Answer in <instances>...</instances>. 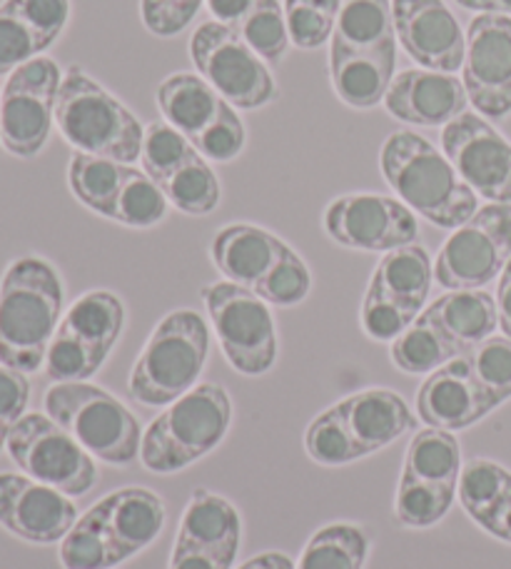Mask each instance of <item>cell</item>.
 Wrapping results in <instances>:
<instances>
[{
  "mask_svg": "<svg viewBox=\"0 0 511 569\" xmlns=\"http://www.w3.org/2000/svg\"><path fill=\"white\" fill-rule=\"evenodd\" d=\"M63 302V280L53 262L38 256L10 262L0 278V365L23 375L43 368Z\"/></svg>",
  "mask_w": 511,
  "mask_h": 569,
  "instance_id": "obj_1",
  "label": "cell"
},
{
  "mask_svg": "<svg viewBox=\"0 0 511 569\" xmlns=\"http://www.w3.org/2000/svg\"><path fill=\"white\" fill-rule=\"evenodd\" d=\"M166 502L146 487H122L78 517L60 542L66 569H112L148 550L166 527Z\"/></svg>",
  "mask_w": 511,
  "mask_h": 569,
  "instance_id": "obj_2",
  "label": "cell"
},
{
  "mask_svg": "<svg viewBox=\"0 0 511 569\" xmlns=\"http://www.w3.org/2000/svg\"><path fill=\"white\" fill-rule=\"evenodd\" d=\"M380 170L397 198L437 228H462L479 210L477 192L444 152L414 130H397L382 142Z\"/></svg>",
  "mask_w": 511,
  "mask_h": 569,
  "instance_id": "obj_3",
  "label": "cell"
},
{
  "mask_svg": "<svg viewBox=\"0 0 511 569\" xmlns=\"http://www.w3.org/2000/svg\"><path fill=\"white\" fill-rule=\"evenodd\" d=\"M230 425L232 402L228 390L214 382H200L142 430L140 462L158 475L186 470L224 440Z\"/></svg>",
  "mask_w": 511,
  "mask_h": 569,
  "instance_id": "obj_4",
  "label": "cell"
},
{
  "mask_svg": "<svg viewBox=\"0 0 511 569\" xmlns=\"http://www.w3.org/2000/svg\"><path fill=\"white\" fill-rule=\"evenodd\" d=\"M56 126L76 152L118 162L140 160L146 128L128 106L90 78L83 68H70L58 93Z\"/></svg>",
  "mask_w": 511,
  "mask_h": 569,
  "instance_id": "obj_5",
  "label": "cell"
},
{
  "mask_svg": "<svg viewBox=\"0 0 511 569\" xmlns=\"http://www.w3.org/2000/svg\"><path fill=\"white\" fill-rule=\"evenodd\" d=\"M210 352V328L196 310H172L158 322L130 372L132 400L168 408L200 385Z\"/></svg>",
  "mask_w": 511,
  "mask_h": 569,
  "instance_id": "obj_6",
  "label": "cell"
},
{
  "mask_svg": "<svg viewBox=\"0 0 511 569\" xmlns=\"http://www.w3.org/2000/svg\"><path fill=\"white\" fill-rule=\"evenodd\" d=\"M43 410L96 460L130 465L140 457L142 427L116 395L90 382H56L43 398Z\"/></svg>",
  "mask_w": 511,
  "mask_h": 569,
  "instance_id": "obj_7",
  "label": "cell"
},
{
  "mask_svg": "<svg viewBox=\"0 0 511 569\" xmlns=\"http://www.w3.org/2000/svg\"><path fill=\"white\" fill-rule=\"evenodd\" d=\"M126 328V305L110 290H90L70 305L46 355L53 382H88L106 365Z\"/></svg>",
  "mask_w": 511,
  "mask_h": 569,
  "instance_id": "obj_8",
  "label": "cell"
},
{
  "mask_svg": "<svg viewBox=\"0 0 511 569\" xmlns=\"http://www.w3.org/2000/svg\"><path fill=\"white\" fill-rule=\"evenodd\" d=\"M204 308L222 355L234 370L258 378L278 360V330L268 302L234 282H212L202 290Z\"/></svg>",
  "mask_w": 511,
  "mask_h": 569,
  "instance_id": "obj_9",
  "label": "cell"
},
{
  "mask_svg": "<svg viewBox=\"0 0 511 569\" xmlns=\"http://www.w3.org/2000/svg\"><path fill=\"white\" fill-rule=\"evenodd\" d=\"M6 450L23 475L68 497H83L98 485L96 457L43 412H26L10 430Z\"/></svg>",
  "mask_w": 511,
  "mask_h": 569,
  "instance_id": "obj_10",
  "label": "cell"
},
{
  "mask_svg": "<svg viewBox=\"0 0 511 569\" xmlns=\"http://www.w3.org/2000/svg\"><path fill=\"white\" fill-rule=\"evenodd\" d=\"M190 58L198 73L238 110H258L280 93L268 63L218 20H208L192 33Z\"/></svg>",
  "mask_w": 511,
  "mask_h": 569,
  "instance_id": "obj_11",
  "label": "cell"
},
{
  "mask_svg": "<svg viewBox=\"0 0 511 569\" xmlns=\"http://www.w3.org/2000/svg\"><path fill=\"white\" fill-rule=\"evenodd\" d=\"M63 70L53 58H36L8 76L0 93V146L10 156L30 160L48 146L56 126Z\"/></svg>",
  "mask_w": 511,
  "mask_h": 569,
  "instance_id": "obj_12",
  "label": "cell"
},
{
  "mask_svg": "<svg viewBox=\"0 0 511 569\" xmlns=\"http://www.w3.org/2000/svg\"><path fill=\"white\" fill-rule=\"evenodd\" d=\"M511 258V202H489L439 250L434 280L444 290H482Z\"/></svg>",
  "mask_w": 511,
  "mask_h": 569,
  "instance_id": "obj_13",
  "label": "cell"
},
{
  "mask_svg": "<svg viewBox=\"0 0 511 569\" xmlns=\"http://www.w3.org/2000/svg\"><path fill=\"white\" fill-rule=\"evenodd\" d=\"M324 230L337 246L362 252H390L412 246L419 236L417 216L400 198L352 192L324 210Z\"/></svg>",
  "mask_w": 511,
  "mask_h": 569,
  "instance_id": "obj_14",
  "label": "cell"
},
{
  "mask_svg": "<svg viewBox=\"0 0 511 569\" xmlns=\"http://www.w3.org/2000/svg\"><path fill=\"white\" fill-rule=\"evenodd\" d=\"M240 542L238 507L210 490H196L180 517L170 569H232Z\"/></svg>",
  "mask_w": 511,
  "mask_h": 569,
  "instance_id": "obj_15",
  "label": "cell"
},
{
  "mask_svg": "<svg viewBox=\"0 0 511 569\" xmlns=\"http://www.w3.org/2000/svg\"><path fill=\"white\" fill-rule=\"evenodd\" d=\"M442 152L477 198L511 202V142L479 113H462L442 130Z\"/></svg>",
  "mask_w": 511,
  "mask_h": 569,
  "instance_id": "obj_16",
  "label": "cell"
},
{
  "mask_svg": "<svg viewBox=\"0 0 511 569\" xmlns=\"http://www.w3.org/2000/svg\"><path fill=\"white\" fill-rule=\"evenodd\" d=\"M462 83L469 103L484 118L511 113V18L477 16L467 30Z\"/></svg>",
  "mask_w": 511,
  "mask_h": 569,
  "instance_id": "obj_17",
  "label": "cell"
},
{
  "mask_svg": "<svg viewBox=\"0 0 511 569\" xmlns=\"http://www.w3.org/2000/svg\"><path fill=\"white\" fill-rule=\"evenodd\" d=\"M78 522L73 497L28 475L0 472V527L30 545H56Z\"/></svg>",
  "mask_w": 511,
  "mask_h": 569,
  "instance_id": "obj_18",
  "label": "cell"
},
{
  "mask_svg": "<svg viewBox=\"0 0 511 569\" xmlns=\"http://www.w3.org/2000/svg\"><path fill=\"white\" fill-rule=\"evenodd\" d=\"M394 33L417 66L457 73L464 66L467 36L444 0H392Z\"/></svg>",
  "mask_w": 511,
  "mask_h": 569,
  "instance_id": "obj_19",
  "label": "cell"
},
{
  "mask_svg": "<svg viewBox=\"0 0 511 569\" xmlns=\"http://www.w3.org/2000/svg\"><path fill=\"white\" fill-rule=\"evenodd\" d=\"M497 410L469 368L467 355L429 372L417 392V415L427 427L459 432Z\"/></svg>",
  "mask_w": 511,
  "mask_h": 569,
  "instance_id": "obj_20",
  "label": "cell"
},
{
  "mask_svg": "<svg viewBox=\"0 0 511 569\" xmlns=\"http://www.w3.org/2000/svg\"><path fill=\"white\" fill-rule=\"evenodd\" d=\"M469 98L462 78L437 70L409 68L397 73L384 96V108L392 118L409 126H449L467 113Z\"/></svg>",
  "mask_w": 511,
  "mask_h": 569,
  "instance_id": "obj_21",
  "label": "cell"
},
{
  "mask_svg": "<svg viewBox=\"0 0 511 569\" xmlns=\"http://www.w3.org/2000/svg\"><path fill=\"white\" fill-rule=\"evenodd\" d=\"M288 250V242L272 236L270 230L248 226V222H234V226H224L214 236L210 258L228 282L254 292V288L270 276Z\"/></svg>",
  "mask_w": 511,
  "mask_h": 569,
  "instance_id": "obj_22",
  "label": "cell"
},
{
  "mask_svg": "<svg viewBox=\"0 0 511 569\" xmlns=\"http://www.w3.org/2000/svg\"><path fill=\"white\" fill-rule=\"evenodd\" d=\"M397 76V43L372 50H347L330 46L332 90L344 106L370 110L384 103Z\"/></svg>",
  "mask_w": 511,
  "mask_h": 569,
  "instance_id": "obj_23",
  "label": "cell"
},
{
  "mask_svg": "<svg viewBox=\"0 0 511 569\" xmlns=\"http://www.w3.org/2000/svg\"><path fill=\"white\" fill-rule=\"evenodd\" d=\"M347 430L362 450V457L384 450L387 445L417 427V418L400 395L384 388L362 390L337 402Z\"/></svg>",
  "mask_w": 511,
  "mask_h": 569,
  "instance_id": "obj_24",
  "label": "cell"
},
{
  "mask_svg": "<svg viewBox=\"0 0 511 569\" xmlns=\"http://www.w3.org/2000/svg\"><path fill=\"white\" fill-rule=\"evenodd\" d=\"M439 330L469 352L499 328L497 300L484 290H449L424 310Z\"/></svg>",
  "mask_w": 511,
  "mask_h": 569,
  "instance_id": "obj_25",
  "label": "cell"
},
{
  "mask_svg": "<svg viewBox=\"0 0 511 569\" xmlns=\"http://www.w3.org/2000/svg\"><path fill=\"white\" fill-rule=\"evenodd\" d=\"M224 98L208 80L196 73H172L158 88L160 113L190 142L218 116Z\"/></svg>",
  "mask_w": 511,
  "mask_h": 569,
  "instance_id": "obj_26",
  "label": "cell"
},
{
  "mask_svg": "<svg viewBox=\"0 0 511 569\" xmlns=\"http://www.w3.org/2000/svg\"><path fill=\"white\" fill-rule=\"evenodd\" d=\"M434 280V262L429 258L427 248L404 246L390 250L380 260V266L372 272L370 284L384 295H390L392 300L407 305L417 312L424 310V302L429 298Z\"/></svg>",
  "mask_w": 511,
  "mask_h": 569,
  "instance_id": "obj_27",
  "label": "cell"
},
{
  "mask_svg": "<svg viewBox=\"0 0 511 569\" xmlns=\"http://www.w3.org/2000/svg\"><path fill=\"white\" fill-rule=\"evenodd\" d=\"M462 467V447H459L454 432L427 427L407 445L402 480L459 487Z\"/></svg>",
  "mask_w": 511,
  "mask_h": 569,
  "instance_id": "obj_28",
  "label": "cell"
},
{
  "mask_svg": "<svg viewBox=\"0 0 511 569\" xmlns=\"http://www.w3.org/2000/svg\"><path fill=\"white\" fill-rule=\"evenodd\" d=\"M130 172L132 168L126 166V162L76 152L68 166V186L88 210L112 220L120 188Z\"/></svg>",
  "mask_w": 511,
  "mask_h": 569,
  "instance_id": "obj_29",
  "label": "cell"
},
{
  "mask_svg": "<svg viewBox=\"0 0 511 569\" xmlns=\"http://www.w3.org/2000/svg\"><path fill=\"white\" fill-rule=\"evenodd\" d=\"M397 43L392 0H342L330 46L372 50Z\"/></svg>",
  "mask_w": 511,
  "mask_h": 569,
  "instance_id": "obj_30",
  "label": "cell"
},
{
  "mask_svg": "<svg viewBox=\"0 0 511 569\" xmlns=\"http://www.w3.org/2000/svg\"><path fill=\"white\" fill-rule=\"evenodd\" d=\"M464 350L439 330V325L427 318L424 310L409 328L392 342L390 358L407 375H429L452 362Z\"/></svg>",
  "mask_w": 511,
  "mask_h": 569,
  "instance_id": "obj_31",
  "label": "cell"
},
{
  "mask_svg": "<svg viewBox=\"0 0 511 569\" xmlns=\"http://www.w3.org/2000/svg\"><path fill=\"white\" fill-rule=\"evenodd\" d=\"M367 552L370 537L362 527L334 522L310 537L294 569H364Z\"/></svg>",
  "mask_w": 511,
  "mask_h": 569,
  "instance_id": "obj_32",
  "label": "cell"
},
{
  "mask_svg": "<svg viewBox=\"0 0 511 569\" xmlns=\"http://www.w3.org/2000/svg\"><path fill=\"white\" fill-rule=\"evenodd\" d=\"M160 190L166 192L170 206L186 216H210L222 198L220 180L200 152L182 162L168 180H162Z\"/></svg>",
  "mask_w": 511,
  "mask_h": 569,
  "instance_id": "obj_33",
  "label": "cell"
},
{
  "mask_svg": "<svg viewBox=\"0 0 511 569\" xmlns=\"http://www.w3.org/2000/svg\"><path fill=\"white\" fill-rule=\"evenodd\" d=\"M264 63L278 66L288 56L290 33L284 20V6L278 0H254L238 28H232Z\"/></svg>",
  "mask_w": 511,
  "mask_h": 569,
  "instance_id": "obj_34",
  "label": "cell"
},
{
  "mask_svg": "<svg viewBox=\"0 0 511 569\" xmlns=\"http://www.w3.org/2000/svg\"><path fill=\"white\" fill-rule=\"evenodd\" d=\"M454 500L457 487L452 485L402 480L400 477V487H397L394 497V515L404 527L427 530V527H434L444 520Z\"/></svg>",
  "mask_w": 511,
  "mask_h": 569,
  "instance_id": "obj_35",
  "label": "cell"
},
{
  "mask_svg": "<svg viewBox=\"0 0 511 569\" xmlns=\"http://www.w3.org/2000/svg\"><path fill=\"white\" fill-rule=\"evenodd\" d=\"M168 198L166 192L160 190V186L152 180L148 172L136 170L128 176V180L122 182L120 196L116 202V216L112 220L120 222V226L128 228H152L158 222L166 220L168 216Z\"/></svg>",
  "mask_w": 511,
  "mask_h": 569,
  "instance_id": "obj_36",
  "label": "cell"
},
{
  "mask_svg": "<svg viewBox=\"0 0 511 569\" xmlns=\"http://www.w3.org/2000/svg\"><path fill=\"white\" fill-rule=\"evenodd\" d=\"M304 450L317 465L342 467L354 460H362V450L347 430L344 418L337 405L310 422L304 432Z\"/></svg>",
  "mask_w": 511,
  "mask_h": 569,
  "instance_id": "obj_37",
  "label": "cell"
},
{
  "mask_svg": "<svg viewBox=\"0 0 511 569\" xmlns=\"http://www.w3.org/2000/svg\"><path fill=\"white\" fill-rule=\"evenodd\" d=\"M467 355L469 368L489 402L499 408L511 398V338H487Z\"/></svg>",
  "mask_w": 511,
  "mask_h": 569,
  "instance_id": "obj_38",
  "label": "cell"
},
{
  "mask_svg": "<svg viewBox=\"0 0 511 569\" xmlns=\"http://www.w3.org/2000/svg\"><path fill=\"white\" fill-rule=\"evenodd\" d=\"M340 6L337 0H284L290 43L302 50H314L332 40Z\"/></svg>",
  "mask_w": 511,
  "mask_h": 569,
  "instance_id": "obj_39",
  "label": "cell"
},
{
  "mask_svg": "<svg viewBox=\"0 0 511 569\" xmlns=\"http://www.w3.org/2000/svg\"><path fill=\"white\" fill-rule=\"evenodd\" d=\"M198 148L180 133V130L172 128L170 123H150L146 128V140H142V172L158 182L168 180L172 172H176L182 162L196 156Z\"/></svg>",
  "mask_w": 511,
  "mask_h": 569,
  "instance_id": "obj_40",
  "label": "cell"
},
{
  "mask_svg": "<svg viewBox=\"0 0 511 569\" xmlns=\"http://www.w3.org/2000/svg\"><path fill=\"white\" fill-rule=\"evenodd\" d=\"M509 485H511V472L507 467L497 465L492 460H484V457H477V460H469L462 467L457 497L459 502H462L464 512L472 517V520H477V517L482 515Z\"/></svg>",
  "mask_w": 511,
  "mask_h": 569,
  "instance_id": "obj_41",
  "label": "cell"
},
{
  "mask_svg": "<svg viewBox=\"0 0 511 569\" xmlns=\"http://www.w3.org/2000/svg\"><path fill=\"white\" fill-rule=\"evenodd\" d=\"M40 53H46V48L36 36L33 26L8 0H3L0 3V78L40 58Z\"/></svg>",
  "mask_w": 511,
  "mask_h": 569,
  "instance_id": "obj_42",
  "label": "cell"
},
{
  "mask_svg": "<svg viewBox=\"0 0 511 569\" xmlns=\"http://www.w3.org/2000/svg\"><path fill=\"white\" fill-rule=\"evenodd\" d=\"M419 315L422 312L407 308V305L392 300L390 295H384L382 290H377L370 284L362 302L360 322L367 338H372L377 342H394Z\"/></svg>",
  "mask_w": 511,
  "mask_h": 569,
  "instance_id": "obj_43",
  "label": "cell"
},
{
  "mask_svg": "<svg viewBox=\"0 0 511 569\" xmlns=\"http://www.w3.org/2000/svg\"><path fill=\"white\" fill-rule=\"evenodd\" d=\"M310 288H312L310 268H307V262L290 248L278 266H274L270 276L254 288V295L268 305L294 308V305H300L307 295H310Z\"/></svg>",
  "mask_w": 511,
  "mask_h": 569,
  "instance_id": "obj_44",
  "label": "cell"
},
{
  "mask_svg": "<svg viewBox=\"0 0 511 569\" xmlns=\"http://www.w3.org/2000/svg\"><path fill=\"white\" fill-rule=\"evenodd\" d=\"M244 142H248V133H244V123L238 116V108H232L228 100H224L218 116H214L210 120V126L192 140V146L198 148L204 160L230 162L244 150Z\"/></svg>",
  "mask_w": 511,
  "mask_h": 569,
  "instance_id": "obj_45",
  "label": "cell"
},
{
  "mask_svg": "<svg viewBox=\"0 0 511 569\" xmlns=\"http://www.w3.org/2000/svg\"><path fill=\"white\" fill-rule=\"evenodd\" d=\"M204 0H140V18L152 36L172 38L196 20Z\"/></svg>",
  "mask_w": 511,
  "mask_h": 569,
  "instance_id": "obj_46",
  "label": "cell"
},
{
  "mask_svg": "<svg viewBox=\"0 0 511 569\" xmlns=\"http://www.w3.org/2000/svg\"><path fill=\"white\" fill-rule=\"evenodd\" d=\"M30 26L48 50L63 36L70 20V0H8Z\"/></svg>",
  "mask_w": 511,
  "mask_h": 569,
  "instance_id": "obj_47",
  "label": "cell"
},
{
  "mask_svg": "<svg viewBox=\"0 0 511 569\" xmlns=\"http://www.w3.org/2000/svg\"><path fill=\"white\" fill-rule=\"evenodd\" d=\"M30 382L28 375L0 365V452L6 450L10 430L28 410Z\"/></svg>",
  "mask_w": 511,
  "mask_h": 569,
  "instance_id": "obj_48",
  "label": "cell"
},
{
  "mask_svg": "<svg viewBox=\"0 0 511 569\" xmlns=\"http://www.w3.org/2000/svg\"><path fill=\"white\" fill-rule=\"evenodd\" d=\"M487 535L511 545V485L474 520Z\"/></svg>",
  "mask_w": 511,
  "mask_h": 569,
  "instance_id": "obj_49",
  "label": "cell"
},
{
  "mask_svg": "<svg viewBox=\"0 0 511 569\" xmlns=\"http://www.w3.org/2000/svg\"><path fill=\"white\" fill-rule=\"evenodd\" d=\"M210 16L228 28H238L240 20L248 16L254 0H204Z\"/></svg>",
  "mask_w": 511,
  "mask_h": 569,
  "instance_id": "obj_50",
  "label": "cell"
},
{
  "mask_svg": "<svg viewBox=\"0 0 511 569\" xmlns=\"http://www.w3.org/2000/svg\"><path fill=\"white\" fill-rule=\"evenodd\" d=\"M497 312H499V328L511 338V258L499 276V284H497Z\"/></svg>",
  "mask_w": 511,
  "mask_h": 569,
  "instance_id": "obj_51",
  "label": "cell"
},
{
  "mask_svg": "<svg viewBox=\"0 0 511 569\" xmlns=\"http://www.w3.org/2000/svg\"><path fill=\"white\" fill-rule=\"evenodd\" d=\"M238 569H294V562L284 552H262L258 557H250Z\"/></svg>",
  "mask_w": 511,
  "mask_h": 569,
  "instance_id": "obj_52",
  "label": "cell"
},
{
  "mask_svg": "<svg viewBox=\"0 0 511 569\" xmlns=\"http://www.w3.org/2000/svg\"><path fill=\"white\" fill-rule=\"evenodd\" d=\"M457 6L474 10L479 16H509L511 18V0H454Z\"/></svg>",
  "mask_w": 511,
  "mask_h": 569,
  "instance_id": "obj_53",
  "label": "cell"
},
{
  "mask_svg": "<svg viewBox=\"0 0 511 569\" xmlns=\"http://www.w3.org/2000/svg\"><path fill=\"white\" fill-rule=\"evenodd\" d=\"M337 3H342V0H337Z\"/></svg>",
  "mask_w": 511,
  "mask_h": 569,
  "instance_id": "obj_54",
  "label": "cell"
}]
</instances>
